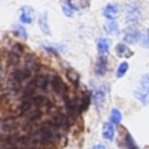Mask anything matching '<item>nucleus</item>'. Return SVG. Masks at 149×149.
Masks as SVG:
<instances>
[{"instance_id": "f257e3e1", "label": "nucleus", "mask_w": 149, "mask_h": 149, "mask_svg": "<svg viewBox=\"0 0 149 149\" xmlns=\"http://www.w3.org/2000/svg\"><path fill=\"white\" fill-rule=\"evenodd\" d=\"M134 95L140 100L141 104L148 105L149 104V73L141 77L139 83V88L134 92Z\"/></svg>"}, {"instance_id": "f03ea898", "label": "nucleus", "mask_w": 149, "mask_h": 149, "mask_svg": "<svg viewBox=\"0 0 149 149\" xmlns=\"http://www.w3.org/2000/svg\"><path fill=\"white\" fill-rule=\"evenodd\" d=\"M142 19L141 6L139 1L130 2L126 8V22L130 26L137 24Z\"/></svg>"}, {"instance_id": "7ed1b4c3", "label": "nucleus", "mask_w": 149, "mask_h": 149, "mask_svg": "<svg viewBox=\"0 0 149 149\" xmlns=\"http://www.w3.org/2000/svg\"><path fill=\"white\" fill-rule=\"evenodd\" d=\"M50 86L52 87V90L56 92L57 95L63 98L65 101L68 100V86L57 73L50 77Z\"/></svg>"}, {"instance_id": "20e7f679", "label": "nucleus", "mask_w": 149, "mask_h": 149, "mask_svg": "<svg viewBox=\"0 0 149 149\" xmlns=\"http://www.w3.org/2000/svg\"><path fill=\"white\" fill-rule=\"evenodd\" d=\"M141 36L142 34L140 33V30H137L134 27H129L125 30V35H123V41L128 44H134L141 41Z\"/></svg>"}, {"instance_id": "39448f33", "label": "nucleus", "mask_w": 149, "mask_h": 149, "mask_svg": "<svg viewBox=\"0 0 149 149\" xmlns=\"http://www.w3.org/2000/svg\"><path fill=\"white\" fill-rule=\"evenodd\" d=\"M34 83V85L36 86V88L40 90H47L48 86L50 85V77L45 73H36L35 78L31 80Z\"/></svg>"}, {"instance_id": "423d86ee", "label": "nucleus", "mask_w": 149, "mask_h": 149, "mask_svg": "<svg viewBox=\"0 0 149 149\" xmlns=\"http://www.w3.org/2000/svg\"><path fill=\"white\" fill-rule=\"evenodd\" d=\"M20 21L24 24H30L34 21V9L29 6H23L20 9Z\"/></svg>"}, {"instance_id": "0eeeda50", "label": "nucleus", "mask_w": 149, "mask_h": 149, "mask_svg": "<svg viewBox=\"0 0 149 149\" xmlns=\"http://www.w3.org/2000/svg\"><path fill=\"white\" fill-rule=\"evenodd\" d=\"M42 114H43V112H42V109H41V108L33 107L31 109H29L28 112H26V113H24V114H22V115L26 118L27 122L33 123V122H35V121H37V120H40V119L42 118Z\"/></svg>"}, {"instance_id": "6e6552de", "label": "nucleus", "mask_w": 149, "mask_h": 149, "mask_svg": "<svg viewBox=\"0 0 149 149\" xmlns=\"http://www.w3.org/2000/svg\"><path fill=\"white\" fill-rule=\"evenodd\" d=\"M94 71H95V74L98 76H105V73L107 72V58L104 55L98 57L95 62Z\"/></svg>"}, {"instance_id": "1a4fd4ad", "label": "nucleus", "mask_w": 149, "mask_h": 149, "mask_svg": "<svg viewBox=\"0 0 149 149\" xmlns=\"http://www.w3.org/2000/svg\"><path fill=\"white\" fill-rule=\"evenodd\" d=\"M102 14L106 19L114 20L119 14V6L116 3H108L107 6H105V8L102 10Z\"/></svg>"}, {"instance_id": "9d476101", "label": "nucleus", "mask_w": 149, "mask_h": 149, "mask_svg": "<svg viewBox=\"0 0 149 149\" xmlns=\"http://www.w3.org/2000/svg\"><path fill=\"white\" fill-rule=\"evenodd\" d=\"M38 27L42 30L43 34L45 35H51V30H50V26H49V21H48V13H42L38 17Z\"/></svg>"}, {"instance_id": "9b49d317", "label": "nucleus", "mask_w": 149, "mask_h": 149, "mask_svg": "<svg viewBox=\"0 0 149 149\" xmlns=\"http://www.w3.org/2000/svg\"><path fill=\"white\" fill-rule=\"evenodd\" d=\"M115 135L114 125L112 122H105L102 126V137L107 141H112Z\"/></svg>"}, {"instance_id": "f8f14e48", "label": "nucleus", "mask_w": 149, "mask_h": 149, "mask_svg": "<svg viewBox=\"0 0 149 149\" xmlns=\"http://www.w3.org/2000/svg\"><path fill=\"white\" fill-rule=\"evenodd\" d=\"M111 48V41L108 38H99L97 42V49L101 55L108 54Z\"/></svg>"}, {"instance_id": "ddd939ff", "label": "nucleus", "mask_w": 149, "mask_h": 149, "mask_svg": "<svg viewBox=\"0 0 149 149\" xmlns=\"http://www.w3.org/2000/svg\"><path fill=\"white\" fill-rule=\"evenodd\" d=\"M115 52L119 57H130L133 55V51L126 45V43H119L116 47H115Z\"/></svg>"}, {"instance_id": "4468645a", "label": "nucleus", "mask_w": 149, "mask_h": 149, "mask_svg": "<svg viewBox=\"0 0 149 149\" xmlns=\"http://www.w3.org/2000/svg\"><path fill=\"white\" fill-rule=\"evenodd\" d=\"M93 101H94V104L97 105V106H100V105H102V102H104V100H105V97H106V91H105V88H102V87H100V88H97L94 92H93Z\"/></svg>"}, {"instance_id": "2eb2a0df", "label": "nucleus", "mask_w": 149, "mask_h": 149, "mask_svg": "<svg viewBox=\"0 0 149 149\" xmlns=\"http://www.w3.org/2000/svg\"><path fill=\"white\" fill-rule=\"evenodd\" d=\"M65 74H66L68 80H69L72 85L77 86V85L79 84V79H80V77H79V74H78V72H77L76 70H73V69H68L66 72H65Z\"/></svg>"}, {"instance_id": "dca6fc26", "label": "nucleus", "mask_w": 149, "mask_h": 149, "mask_svg": "<svg viewBox=\"0 0 149 149\" xmlns=\"http://www.w3.org/2000/svg\"><path fill=\"white\" fill-rule=\"evenodd\" d=\"M105 30L108 33V34H112V35H115L119 33V24L115 20H109L106 24H105Z\"/></svg>"}, {"instance_id": "f3484780", "label": "nucleus", "mask_w": 149, "mask_h": 149, "mask_svg": "<svg viewBox=\"0 0 149 149\" xmlns=\"http://www.w3.org/2000/svg\"><path fill=\"white\" fill-rule=\"evenodd\" d=\"M109 120H111V122H112L113 125H119V123L121 122V120H122V114H121V112H120L118 108H113V109L111 111V118H109Z\"/></svg>"}, {"instance_id": "a211bd4d", "label": "nucleus", "mask_w": 149, "mask_h": 149, "mask_svg": "<svg viewBox=\"0 0 149 149\" xmlns=\"http://www.w3.org/2000/svg\"><path fill=\"white\" fill-rule=\"evenodd\" d=\"M128 68H129V65H128L127 62H122V63H120L119 66H118V69H116V77H118V78L123 77V76L126 74V72L128 71Z\"/></svg>"}, {"instance_id": "6ab92c4d", "label": "nucleus", "mask_w": 149, "mask_h": 149, "mask_svg": "<svg viewBox=\"0 0 149 149\" xmlns=\"http://www.w3.org/2000/svg\"><path fill=\"white\" fill-rule=\"evenodd\" d=\"M14 33H15L16 35H19L20 37H22V38H27V37H28L27 30H26V28L22 27V26H15V28H14Z\"/></svg>"}, {"instance_id": "aec40b11", "label": "nucleus", "mask_w": 149, "mask_h": 149, "mask_svg": "<svg viewBox=\"0 0 149 149\" xmlns=\"http://www.w3.org/2000/svg\"><path fill=\"white\" fill-rule=\"evenodd\" d=\"M125 143H126V148L127 149H137L136 148V144L133 140V137L130 136V134H127L126 135V139H125Z\"/></svg>"}, {"instance_id": "412c9836", "label": "nucleus", "mask_w": 149, "mask_h": 149, "mask_svg": "<svg viewBox=\"0 0 149 149\" xmlns=\"http://www.w3.org/2000/svg\"><path fill=\"white\" fill-rule=\"evenodd\" d=\"M141 42H142V45L143 47H146V48L149 49V29H146V31L142 34Z\"/></svg>"}, {"instance_id": "4be33fe9", "label": "nucleus", "mask_w": 149, "mask_h": 149, "mask_svg": "<svg viewBox=\"0 0 149 149\" xmlns=\"http://www.w3.org/2000/svg\"><path fill=\"white\" fill-rule=\"evenodd\" d=\"M92 149H106V147L104 144H95Z\"/></svg>"}, {"instance_id": "5701e85b", "label": "nucleus", "mask_w": 149, "mask_h": 149, "mask_svg": "<svg viewBox=\"0 0 149 149\" xmlns=\"http://www.w3.org/2000/svg\"><path fill=\"white\" fill-rule=\"evenodd\" d=\"M2 76H3V69L0 65V85H1V81H2Z\"/></svg>"}]
</instances>
